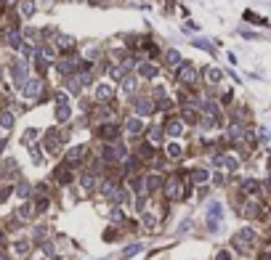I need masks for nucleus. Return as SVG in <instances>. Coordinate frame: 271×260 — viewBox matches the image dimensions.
Listing matches in <instances>:
<instances>
[{
	"label": "nucleus",
	"instance_id": "obj_16",
	"mask_svg": "<svg viewBox=\"0 0 271 260\" xmlns=\"http://www.w3.org/2000/svg\"><path fill=\"white\" fill-rule=\"evenodd\" d=\"M6 40L14 45V48H19V45H21V35H19L16 29H8V32H6Z\"/></svg>",
	"mask_w": 271,
	"mask_h": 260
},
{
	"label": "nucleus",
	"instance_id": "obj_10",
	"mask_svg": "<svg viewBox=\"0 0 271 260\" xmlns=\"http://www.w3.org/2000/svg\"><path fill=\"white\" fill-rule=\"evenodd\" d=\"M14 82H16V85H24V82H27V67L24 64L14 67Z\"/></svg>",
	"mask_w": 271,
	"mask_h": 260
},
{
	"label": "nucleus",
	"instance_id": "obj_1",
	"mask_svg": "<svg viewBox=\"0 0 271 260\" xmlns=\"http://www.w3.org/2000/svg\"><path fill=\"white\" fill-rule=\"evenodd\" d=\"M253 242H255V231L253 229H242L237 236H234V247H237L239 252H247L253 247Z\"/></svg>",
	"mask_w": 271,
	"mask_h": 260
},
{
	"label": "nucleus",
	"instance_id": "obj_26",
	"mask_svg": "<svg viewBox=\"0 0 271 260\" xmlns=\"http://www.w3.org/2000/svg\"><path fill=\"white\" fill-rule=\"evenodd\" d=\"M168 64H181V56H178V51H168Z\"/></svg>",
	"mask_w": 271,
	"mask_h": 260
},
{
	"label": "nucleus",
	"instance_id": "obj_8",
	"mask_svg": "<svg viewBox=\"0 0 271 260\" xmlns=\"http://www.w3.org/2000/svg\"><path fill=\"white\" fill-rule=\"evenodd\" d=\"M141 186H144L146 194L149 191H157V188L162 186V178H160V175H149V178H144V183H141Z\"/></svg>",
	"mask_w": 271,
	"mask_h": 260
},
{
	"label": "nucleus",
	"instance_id": "obj_18",
	"mask_svg": "<svg viewBox=\"0 0 271 260\" xmlns=\"http://www.w3.org/2000/svg\"><path fill=\"white\" fill-rule=\"evenodd\" d=\"M56 45H58V48H72L75 40L69 38V35H58V38H56Z\"/></svg>",
	"mask_w": 271,
	"mask_h": 260
},
{
	"label": "nucleus",
	"instance_id": "obj_11",
	"mask_svg": "<svg viewBox=\"0 0 271 260\" xmlns=\"http://www.w3.org/2000/svg\"><path fill=\"white\" fill-rule=\"evenodd\" d=\"M181 133H184V122H178V120L168 122V136H170V138H178Z\"/></svg>",
	"mask_w": 271,
	"mask_h": 260
},
{
	"label": "nucleus",
	"instance_id": "obj_23",
	"mask_svg": "<svg viewBox=\"0 0 271 260\" xmlns=\"http://www.w3.org/2000/svg\"><path fill=\"white\" fill-rule=\"evenodd\" d=\"M16 252H19V255H27V252H29V242H27V239L16 242Z\"/></svg>",
	"mask_w": 271,
	"mask_h": 260
},
{
	"label": "nucleus",
	"instance_id": "obj_22",
	"mask_svg": "<svg viewBox=\"0 0 271 260\" xmlns=\"http://www.w3.org/2000/svg\"><path fill=\"white\" fill-rule=\"evenodd\" d=\"M258 188H261V186H258L255 181H245V183H242V191H247V194H255Z\"/></svg>",
	"mask_w": 271,
	"mask_h": 260
},
{
	"label": "nucleus",
	"instance_id": "obj_31",
	"mask_svg": "<svg viewBox=\"0 0 271 260\" xmlns=\"http://www.w3.org/2000/svg\"><path fill=\"white\" fill-rule=\"evenodd\" d=\"M168 154H170V157H181V146H178V144H170V146H168Z\"/></svg>",
	"mask_w": 271,
	"mask_h": 260
},
{
	"label": "nucleus",
	"instance_id": "obj_29",
	"mask_svg": "<svg viewBox=\"0 0 271 260\" xmlns=\"http://www.w3.org/2000/svg\"><path fill=\"white\" fill-rule=\"evenodd\" d=\"M16 194H19L21 199H27V197H29V186H27V183H21V186L16 188Z\"/></svg>",
	"mask_w": 271,
	"mask_h": 260
},
{
	"label": "nucleus",
	"instance_id": "obj_25",
	"mask_svg": "<svg viewBox=\"0 0 271 260\" xmlns=\"http://www.w3.org/2000/svg\"><path fill=\"white\" fill-rule=\"evenodd\" d=\"M56 181H58V183H69V173L58 168V170H56Z\"/></svg>",
	"mask_w": 271,
	"mask_h": 260
},
{
	"label": "nucleus",
	"instance_id": "obj_20",
	"mask_svg": "<svg viewBox=\"0 0 271 260\" xmlns=\"http://www.w3.org/2000/svg\"><path fill=\"white\" fill-rule=\"evenodd\" d=\"M207 178H210L207 170H192V181H194V183H205Z\"/></svg>",
	"mask_w": 271,
	"mask_h": 260
},
{
	"label": "nucleus",
	"instance_id": "obj_28",
	"mask_svg": "<svg viewBox=\"0 0 271 260\" xmlns=\"http://www.w3.org/2000/svg\"><path fill=\"white\" fill-rule=\"evenodd\" d=\"M136 252H141V244H131V247H128V250L123 252V257H133Z\"/></svg>",
	"mask_w": 271,
	"mask_h": 260
},
{
	"label": "nucleus",
	"instance_id": "obj_12",
	"mask_svg": "<svg viewBox=\"0 0 271 260\" xmlns=\"http://www.w3.org/2000/svg\"><path fill=\"white\" fill-rule=\"evenodd\" d=\"M138 75H141V77H155V75H157V67L144 61V64H138Z\"/></svg>",
	"mask_w": 271,
	"mask_h": 260
},
{
	"label": "nucleus",
	"instance_id": "obj_24",
	"mask_svg": "<svg viewBox=\"0 0 271 260\" xmlns=\"http://www.w3.org/2000/svg\"><path fill=\"white\" fill-rule=\"evenodd\" d=\"M56 117H58L62 122H64V120H69V109H67V104H64V106H58V109H56Z\"/></svg>",
	"mask_w": 271,
	"mask_h": 260
},
{
	"label": "nucleus",
	"instance_id": "obj_2",
	"mask_svg": "<svg viewBox=\"0 0 271 260\" xmlns=\"http://www.w3.org/2000/svg\"><path fill=\"white\" fill-rule=\"evenodd\" d=\"M21 93H24V99H38L43 93V82L38 77H32V80H27L24 85H21Z\"/></svg>",
	"mask_w": 271,
	"mask_h": 260
},
{
	"label": "nucleus",
	"instance_id": "obj_33",
	"mask_svg": "<svg viewBox=\"0 0 271 260\" xmlns=\"http://www.w3.org/2000/svg\"><path fill=\"white\" fill-rule=\"evenodd\" d=\"M184 120H186V122H194V120H197L194 109H186V112H184Z\"/></svg>",
	"mask_w": 271,
	"mask_h": 260
},
{
	"label": "nucleus",
	"instance_id": "obj_36",
	"mask_svg": "<svg viewBox=\"0 0 271 260\" xmlns=\"http://www.w3.org/2000/svg\"><path fill=\"white\" fill-rule=\"evenodd\" d=\"M0 260H8V257H6V252H0Z\"/></svg>",
	"mask_w": 271,
	"mask_h": 260
},
{
	"label": "nucleus",
	"instance_id": "obj_6",
	"mask_svg": "<svg viewBox=\"0 0 271 260\" xmlns=\"http://www.w3.org/2000/svg\"><path fill=\"white\" fill-rule=\"evenodd\" d=\"M109 199L114 205H125V202H131V191H128V188H114L109 194Z\"/></svg>",
	"mask_w": 271,
	"mask_h": 260
},
{
	"label": "nucleus",
	"instance_id": "obj_30",
	"mask_svg": "<svg viewBox=\"0 0 271 260\" xmlns=\"http://www.w3.org/2000/svg\"><path fill=\"white\" fill-rule=\"evenodd\" d=\"M239 136H242V127L239 125H231L229 127V138H239Z\"/></svg>",
	"mask_w": 271,
	"mask_h": 260
},
{
	"label": "nucleus",
	"instance_id": "obj_37",
	"mask_svg": "<svg viewBox=\"0 0 271 260\" xmlns=\"http://www.w3.org/2000/svg\"><path fill=\"white\" fill-rule=\"evenodd\" d=\"M51 260H62V257H56V255H51Z\"/></svg>",
	"mask_w": 271,
	"mask_h": 260
},
{
	"label": "nucleus",
	"instance_id": "obj_3",
	"mask_svg": "<svg viewBox=\"0 0 271 260\" xmlns=\"http://www.w3.org/2000/svg\"><path fill=\"white\" fill-rule=\"evenodd\" d=\"M165 194H168V199H181L184 197V183L178 178H170L168 183H165Z\"/></svg>",
	"mask_w": 271,
	"mask_h": 260
},
{
	"label": "nucleus",
	"instance_id": "obj_9",
	"mask_svg": "<svg viewBox=\"0 0 271 260\" xmlns=\"http://www.w3.org/2000/svg\"><path fill=\"white\" fill-rule=\"evenodd\" d=\"M213 162H216V165H223L226 170H237V165H239L237 157H231V154H226V157H216Z\"/></svg>",
	"mask_w": 271,
	"mask_h": 260
},
{
	"label": "nucleus",
	"instance_id": "obj_34",
	"mask_svg": "<svg viewBox=\"0 0 271 260\" xmlns=\"http://www.w3.org/2000/svg\"><path fill=\"white\" fill-rule=\"evenodd\" d=\"M112 220H123V210H114L112 212Z\"/></svg>",
	"mask_w": 271,
	"mask_h": 260
},
{
	"label": "nucleus",
	"instance_id": "obj_38",
	"mask_svg": "<svg viewBox=\"0 0 271 260\" xmlns=\"http://www.w3.org/2000/svg\"><path fill=\"white\" fill-rule=\"evenodd\" d=\"M0 242H3V231H0Z\"/></svg>",
	"mask_w": 271,
	"mask_h": 260
},
{
	"label": "nucleus",
	"instance_id": "obj_4",
	"mask_svg": "<svg viewBox=\"0 0 271 260\" xmlns=\"http://www.w3.org/2000/svg\"><path fill=\"white\" fill-rule=\"evenodd\" d=\"M221 205L218 202H213V205H210L207 207V226H210V231H216L218 229V220H221Z\"/></svg>",
	"mask_w": 271,
	"mask_h": 260
},
{
	"label": "nucleus",
	"instance_id": "obj_19",
	"mask_svg": "<svg viewBox=\"0 0 271 260\" xmlns=\"http://www.w3.org/2000/svg\"><path fill=\"white\" fill-rule=\"evenodd\" d=\"M141 127H144V122H141L138 117H136V120H128V125H125L128 133H141Z\"/></svg>",
	"mask_w": 271,
	"mask_h": 260
},
{
	"label": "nucleus",
	"instance_id": "obj_32",
	"mask_svg": "<svg viewBox=\"0 0 271 260\" xmlns=\"http://www.w3.org/2000/svg\"><path fill=\"white\" fill-rule=\"evenodd\" d=\"M80 183H82V188H93V178H91V175H82Z\"/></svg>",
	"mask_w": 271,
	"mask_h": 260
},
{
	"label": "nucleus",
	"instance_id": "obj_35",
	"mask_svg": "<svg viewBox=\"0 0 271 260\" xmlns=\"http://www.w3.org/2000/svg\"><path fill=\"white\" fill-rule=\"evenodd\" d=\"M216 260H231V255L229 252H218V257Z\"/></svg>",
	"mask_w": 271,
	"mask_h": 260
},
{
	"label": "nucleus",
	"instance_id": "obj_15",
	"mask_svg": "<svg viewBox=\"0 0 271 260\" xmlns=\"http://www.w3.org/2000/svg\"><path fill=\"white\" fill-rule=\"evenodd\" d=\"M117 133H120L117 125H104V127H101V136L107 138V141H117Z\"/></svg>",
	"mask_w": 271,
	"mask_h": 260
},
{
	"label": "nucleus",
	"instance_id": "obj_7",
	"mask_svg": "<svg viewBox=\"0 0 271 260\" xmlns=\"http://www.w3.org/2000/svg\"><path fill=\"white\" fill-rule=\"evenodd\" d=\"M82 157H85V149H82V146L69 149V151H67V165H77Z\"/></svg>",
	"mask_w": 271,
	"mask_h": 260
},
{
	"label": "nucleus",
	"instance_id": "obj_27",
	"mask_svg": "<svg viewBox=\"0 0 271 260\" xmlns=\"http://www.w3.org/2000/svg\"><path fill=\"white\" fill-rule=\"evenodd\" d=\"M221 80V69H207V82H218Z\"/></svg>",
	"mask_w": 271,
	"mask_h": 260
},
{
	"label": "nucleus",
	"instance_id": "obj_17",
	"mask_svg": "<svg viewBox=\"0 0 271 260\" xmlns=\"http://www.w3.org/2000/svg\"><path fill=\"white\" fill-rule=\"evenodd\" d=\"M136 109H138V114H149L152 112V101L149 99H138L136 101Z\"/></svg>",
	"mask_w": 271,
	"mask_h": 260
},
{
	"label": "nucleus",
	"instance_id": "obj_13",
	"mask_svg": "<svg viewBox=\"0 0 271 260\" xmlns=\"http://www.w3.org/2000/svg\"><path fill=\"white\" fill-rule=\"evenodd\" d=\"M112 99V85H99L96 88V101H109Z\"/></svg>",
	"mask_w": 271,
	"mask_h": 260
},
{
	"label": "nucleus",
	"instance_id": "obj_5",
	"mask_svg": "<svg viewBox=\"0 0 271 260\" xmlns=\"http://www.w3.org/2000/svg\"><path fill=\"white\" fill-rule=\"evenodd\" d=\"M178 80H181V82H189V85H192V82L197 80L194 67H192V64H181V69H178Z\"/></svg>",
	"mask_w": 271,
	"mask_h": 260
},
{
	"label": "nucleus",
	"instance_id": "obj_14",
	"mask_svg": "<svg viewBox=\"0 0 271 260\" xmlns=\"http://www.w3.org/2000/svg\"><path fill=\"white\" fill-rule=\"evenodd\" d=\"M19 11H21V16H24V19H29L35 14V0H21Z\"/></svg>",
	"mask_w": 271,
	"mask_h": 260
},
{
	"label": "nucleus",
	"instance_id": "obj_21",
	"mask_svg": "<svg viewBox=\"0 0 271 260\" xmlns=\"http://www.w3.org/2000/svg\"><path fill=\"white\" fill-rule=\"evenodd\" d=\"M0 125L8 130L11 125H14V114H11V112H3V114H0Z\"/></svg>",
	"mask_w": 271,
	"mask_h": 260
}]
</instances>
